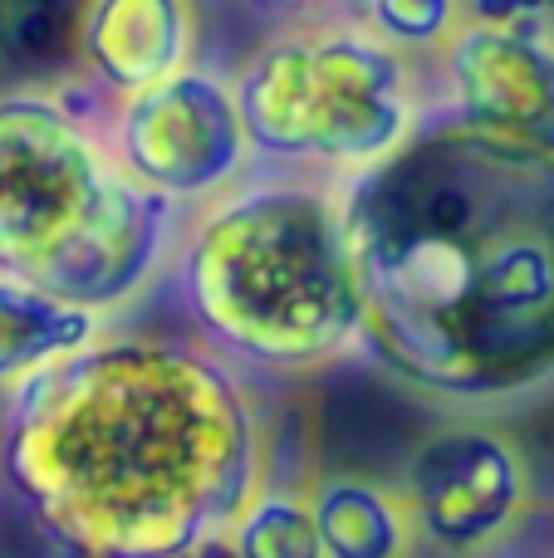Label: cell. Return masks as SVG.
I'll return each mask as SVG.
<instances>
[{
  "label": "cell",
  "mask_w": 554,
  "mask_h": 558,
  "mask_svg": "<svg viewBox=\"0 0 554 558\" xmlns=\"http://www.w3.org/2000/svg\"><path fill=\"white\" fill-rule=\"evenodd\" d=\"M369 5H373V0H324V10H329V15H363Z\"/></svg>",
  "instance_id": "obj_17"
},
{
  "label": "cell",
  "mask_w": 554,
  "mask_h": 558,
  "mask_svg": "<svg viewBox=\"0 0 554 558\" xmlns=\"http://www.w3.org/2000/svg\"><path fill=\"white\" fill-rule=\"evenodd\" d=\"M231 558H324L310 520V500L285 490H255L231 524Z\"/></svg>",
  "instance_id": "obj_13"
},
{
  "label": "cell",
  "mask_w": 554,
  "mask_h": 558,
  "mask_svg": "<svg viewBox=\"0 0 554 558\" xmlns=\"http://www.w3.org/2000/svg\"><path fill=\"white\" fill-rule=\"evenodd\" d=\"M255 10H265V15H285V20H304V15H320L324 0H251Z\"/></svg>",
  "instance_id": "obj_16"
},
{
  "label": "cell",
  "mask_w": 554,
  "mask_h": 558,
  "mask_svg": "<svg viewBox=\"0 0 554 558\" xmlns=\"http://www.w3.org/2000/svg\"><path fill=\"white\" fill-rule=\"evenodd\" d=\"M59 558H98V554H84V549H59Z\"/></svg>",
  "instance_id": "obj_18"
},
{
  "label": "cell",
  "mask_w": 554,
  "mask_h": 558,
  "mask_svg": "<svg viewBox=\"0 0 554 558\" xmlns=\"http://www.w3.org/2000/svg\"><path fill=\"white\" fill-rule=\"evenodd\" d=\"M177 211H182L177 202L137 186L118 167L74 241L29 279L98 318L113 314L133 294H143L162 260L177 251Z\"/></svg>",
  "instance_id": "obj_8"
},
{
  "label": "cell",
  "mask_w": 554,
  "mask_h": 558,
  "mask_svg": "<svg viewBox=\"0 0 554 558\" xmlns=\"http://www.w3.org/2000/svg\"><path fill=\"white\" fill-rule=\"evenodd\" d=\"M471 20L486 25H540L554 10V0H467Z\"/></svg>",
  "instance_id": "obj_15"
},
{
  "label": "cell",
  "mask_w": 554,
  "mask_h": 558,
  "mask_svg": "<svg viewBox=\"0 0 554 558\" xmlns=\"http://www.w3.org/2000/svg\"><path fill=\"white\" fill-rule=\"evenodd\" d=\"M74 39L88 74L118 98L143 94L192 64V0H84Z\"/></svg>",
  "instance_id": "obj_10"
},
{
  "label": "cell",
  "mask_w": 554,
  "mask_h": 558,
  "mask_svg": "<svg viewBox=\"0 0 554 558\" xmlns=\"http://www.w3.org/2000/svg\"><path fill=\"white\" fill-rule=\"evenodd\" d=\"M118 162L69 98L0 94V270L39 275L88 221Z\"/></svg>",
  "instance_id": "obj_5"
},
{
  "label": "cell",
  "mask_w": 554,
  "mask_h": 558,
  "mask_svg": "<svg viewBox=\"0 0 554 558\" xmlns=\"http://www.w3.org/2000/svg\"><path fill=\"white\" fill-rule=\"evenodd\" d=\"M104 338V318L49 294L29 275L0 270V392Z\"/></svg>",
  "instance_id": "obj_11"
},
{
  "label": "cell",
  "mask_w": 554,
  "mask_h": 558,
  "mask_svg": "<svg viewBox=\"0 0 554 558\" xmlns=\"http://www.w3.org/2000/svg\"><path fill=\"white\" fill-rule=\"evenodd\" d=\"M447 118L510 143L554 147V39L540 25L467 20L447 39Z\"/></svg>",
  "instance_id": "obj_9"
},
{
  "label": "cell",
  "mask_w": 554,
  "mask_h": 558,
  "mask_svg": "<svg viewBox=\"0 0 554 558\" xmlns=\"http://www.w3.org/2000/svg\"><path fill=\"white\" fill-rule=\"evenodd\" d=\"M251 153L363 172L418 128L408 54L369 25H320L270 39L231 84Z\"/></svg>",
  "instance_id": "obj_4"
},
{
  "label": "cell",
  "mask_w": 554,
  "mask_h": 558,
  "mask_svg": "<svg viewBox=\"0 0 554 558\" xmlns=\"http://www.w3.org/2000/svg\"><path fill=\"white\" fill-rule=\"evenodd\" d=\"M177 299L202 348L245 373H320L359 343L339 186L251 182L177 241Z\"/></svg>",
  "instance_id": "obj_3"
},
{
  "label": "cell",
  "mask_w": 554,
  "mask_h": 558,
  "mask_svg": "<svg viewBox=\"0 0 554 558\" xmlns=\"http://www.w3.org/2000/svg\"><path fill=\"white\" fill-rule=\"evenodd\" d=\"M261 465L245 383L192 343L98 338L5 387L0 481L55 549L186 558L231 534Z\"/></svg>",
  "instance_id": "obj_2"
},
{
  "label": "cell",
  "mask_w": 554,
  "mask_h": 558,
  "mask_svg": "<svg viewBox=\"0 0 554 558\" xmlns=\"http://www.w3.org/2000/svg\"><path fill=\"white\" fill-rule=\"evenodd\" d=\"M412 534L442 554H481L501 544L530 510V471L496 426L451 422L418 446L408 465Z\"/></svg>",
  "instance_id": "obj_7"
},
{
  "label": "cell",
  "mask_w": 554,
  "mask_h": 558,
  "mask_svg": "<svg viewBox=\"0 0 554 558\" xmlns=\"http://www.w3.org/2000/svg\"><path fill=\"white\" fill-rule=\"evenodd\" d=\"M108 153L137 186L177 206L221 196L251 162L231 84L196 64L128 94L118 104Z\"/></svg>",
  "instance_id": "obj_6"
},
{
  "label": "cell",
  "mask_w": 554,
  "mask_h": 558,
  "mask_svg": "<svg viewBox=\"0 0 554 558\" xmlns=\"http://www.w3.org/2000/svg\"><path fill=\"white\" fill-rule=\"evenodd\" d=\"M369 363L447 402L554 383V147L451 118L339 186Z\"/></svg>",
  "instance_id": "obj_1"
},
{
  "label": "cell",
  "mask_w": 554,
  "mask_h": 558,
  "mask_svg": "<svg viewBox=\"0 0 554 558\" xmlns=\"http://www.w3.org/2000/svg\"><path fill=\"white\" fill-rule=\"evenodd\" d=\"M310 520L324 558H408L418 539L408 505L363 475H329L314 485Z\"/></svg>",
  "instance_id": "obj_12"
},
{
  "label": "cell",
  "mask_w": 554,
  "mask_h": 558,
  "mask_svg": "<svg viewBox=\"0 0 554 558\" xmlns=\"http://www.w3.org/2000/svg\"><path fill=\"white\" fill-rule=\"evenodd\" d=\"M457 15L461 0H373L363 10V25L393 49H432L451 39Z\"/></svg>",
  "instance_id": "obj_14"
}]
</instances>
